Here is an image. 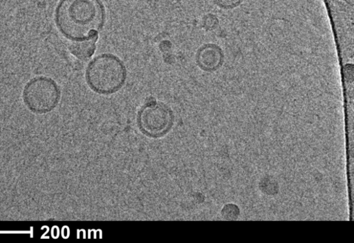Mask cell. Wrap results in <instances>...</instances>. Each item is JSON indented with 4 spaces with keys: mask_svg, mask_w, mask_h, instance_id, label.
Returning <instances> with one entry per match:
<instances>
[{
    "mask_svg": "<svg viewBox=\"0 0 354 243\" xmlns=\"http://www.w3.org/2000/svg\"><path fill=\"white\" fill-rule=\"evenodd\" d=\"M127 68L118 56L104 53L95 57L86 66L85 81L88 88L101 96L119 93L126 84Z\"/></svg>",
    "mask_w": 354,
    "mask_h": 243,
    "instance_id": "2",
    "label": "cell"
},
{
    "mask_svg": "<svg viewBox=\"0 0 354 243\" xmlns=\"http://www.w3.org/2000/svg\"><path fill=\"white\" fill-rule=\"evenodd\" d=\"M175 120L174 112L168 104L152 99L140 107L136 122L142 135L151 139H160L169 134Z\"/></svg>",
    "mask_w": 354,
    "mask_h": 243,
    "instance_id": "3",
    "label": "cell"
},
{
    "mask_svg": "<svg viewBox=\"0 0 354 243\" xmlns=\"http://www.w3.org/2000/svg\"><path fill=\"white\" fill-rule=\"evenodd\" d=\"M240 208L235 204H227L221 211V215L227 220H235L240 216Z\"/></svg>",
    "mask_w": 354,
    "mask_h": 243,
    "instance_id": "8",
    "label": "cell"
},
{
    "mask_svg": "<svg viewBox=\"0 0 354 243\" xmlns=\"http://www.w3.org/2000/svg\"><path fill=\"white\" fill-rule=\"evenodd\" d=\"M195 61L199 69L206 72H214L223 65L224 55L216 44L206 43L197 50Z\"/></svg>",
    "mask_w": 354,
    "mask_h": 243,
    "instance_id": "5",
    "label": "cell"
},
{
    "mask_svg": "<svg viewBox=\"0 0 354 243\" xmlns=\"http://www.w3.org/2000/svg\"><path fill=\"white\" fill-rule=\"evenodd\" d=\"M98 37L84 41H72L69 48L71 54L80 60L85 61L91 59L97 50Z\"/></svg>",
    "mask_w": 354,
    "mask_h": 243,
    "instance_id": "6",
    "label": "cell"
},
{
    "mask_svg": "<svg viewBox=\"0 0 354 243\" xmlns=\"http://www.w3.org/2000/svg\"><path fill=\"white\" fill-rule=\"evenodd\" d=\"M61 88L52 78L39 76L30 79L22 91V100L32 113L48 114L59 105Z\"/></svg>",
    "mask_w": 354,
    "mask_h": 243,
    "instance_id": "4",
    "label": "cell"
},
{
    "mask_svg": "<svg viewBox=\"0 0 354 243\" xmlns=\"http://www.w3.org/2000/svg\"><path fill=\"white\" fill-rule=\"evenodd\" d=\"M262 193L268 195H275L279 191V184L277 181L271 175L266 176L261 181Z\"/></svg>",
    "mask_w": 354,
    "mask_h": 243,
    "instance_id": "7",
    "label": "cell"
},
{
    "mask_svg": "<svg viewBox=\"0 0 354 243\" xmlns=\"http://www.w3.org/2000/svg\"><path fill=\"white\" fill-rule=\"evenodd\" d=\"M106 21L102 0H59L55 11V22L59 33L71 41L99 37Z\"/></svg>",
    "mask_w": 354,
    "mask_h": 243,
    "instance_id": "1",
    "label": "cell"
}]
</instances>
